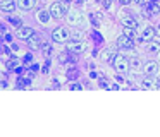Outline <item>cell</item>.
Returning a JSON list of instances; mask_svg holds the SVG:
<instances>
[{"instance_id": "cell-1", "label": "cell", "mask_w": 160, "mask_h": 137, "mask_svg": "<svg viewBox=\"0 0 160 137\" xmlns=\"http://www.w3.org/2000/svg\"><path fill=\"white\" fill-rule=\"evenodd\" d=\"M50 14H52V17H55V19H60V17L67 16V14H69V5H67V2L52 3V7H50Z\"/></svg>"}, {"instance_id": "cell-2", "label": "cell", "mask_w": 160, "mask_h": 137, "mask_svg": "<svg viewBox=\"0 0 160 137\" xmlns=\"http://www.w3.org/2000/svg\"><path fill=\"white\" fill-rule=\"evenodd\" d=\"M112 64H114V68L117 72L129 70V58L126 57V55H115L114 60H112Z\"/></svg>"}, {"instance_id": "cell-3", "label": "cell", "mask_w": 160, "mask_h": 137, "mask_svg": "<svg viewBox=\"0 0 160 137\" xmlns=\"http://www.w3.org/2000/svg\"><path fill=\"white\" fill-rule=\"evenodd\" d=\"M88 48V41L86 40H79V41H67V50L71 51V53H83V51H86Z\"/></svg>"}, {"instance_id": "cell-4", "label": "cell", "mask_w": 160, "mask_h": 137, "mask_svg": "<svg viewBox=\"0 0 160 137\" xmlns=\"http://www.w3.org/2000/svg\"><path fill=\"white\" fill-rule=\"evenodd\" d=\"M52 38L55 43H67L69 41V31H67V27H57V29H53Z\"/></svg>"}, {"instance_id": "cell-5", "label": "cell", "mask_w": 160, "mask_h": 137, "mask_svg": "<svg viewBox=\"0 0 160 137\" xmlns=\"http://www.w3.org/2000/svg\"><path fill=\"white\" fill-rule=\"evenodd\" d=\"M153 14H160V5L155 0H150L143 9V17H152Z\"/></svg>"}, {"instance_id": "cell-6", "label": "cell", "mask_w": 160, "mask_h": 137, "mask_svg": "<svg viewBox=\"0 0 160 137\" xmlns=\"http://www.w3.org/2000/svg\"><path fill=\"white\" fill-rule=\"evenodd\" d=\"M155 36H157L155 29H153V27H150V26H145V27H141V36H139V43H141V41H152Z\"/></svg>"}, {"instance_id": "cell-7", "label": "cell", "mask_w": 160, "mask_h": 137, "mask_svg": "<svg viewBox=\"0 0 160 137\" xmlns=\"http://www.w3.org/2000/svg\"><path fill=\"white\" fill-rule=\"evenodd\" d=\"M141 87L143 89H158L160 87V81L158 79H153L152 75H148V77H145L141 81Z\"/></svg>"}, {"instance_id": "cell-8", "label": "cell", "mask_w": 160, "mask_h": 137, "mask_svg": "<svg viewBox=\"0 0 160 137\" xmlns=\"http://www.w3.org/2000/svg\"><path fill=\"white\" fill-rule=\"evenodd\" d=\"M117 46L119 48H124V50H129V48L134 46V40L129 36H126V34H122V36L117 38Z\"/></svg>"}, {"instance_id": "cell-9", "label": "cell", "mask_w": 160, "mask_h": 137, "mask_svg": "<svg viewBox=\"0 0 160 137\" xmlns=\"http://www.w3.org/2000/svg\"><path fill=\"white\" fill-rule=\"evenodd\" d=\"M26 43H28V46H29V50H38V48H42V38L38 36V34H31V36L26 40Z\"/></svg>"}, {"instance_id": "cell-10", "label": "cell", "mask_w": 160, "mask_h": 137, "mask_svg": "<svg viewBox=\"0 0 160 137\" xmlns=\"http://www.w3.org/2000/svg\"><path fill=\"white\" fill-rule=\"evenodd\" d=\"M67 21H69V24H72V26H81V24H83V16L74 10V12L67 14Z\"/></svg>"}, {"instance_id": "cell-11", "label": "cell", "mask_w": 160, "mask_h": 137, "mask_svg": "<svg viewBox=\"0 0 160 137\" xmlns=\"http://www.w3.org/2000/svg\"><path fill=\"white\" fill-rule=\"evenodd\" d=\"M31 34H35L33 27H21V26H19V29H18V33H16V36L21 38V40H28Z\"/></svg>"}, {"instance_id": "cell-12", "label": "cell", "mask_w": 160, "mask_h": 137, "mask_svg": "<svg viewBox=\"0 0 160 137\" xmlns=\"http://www.w3.org/2000/svg\"><path fill=\"white\" fill-rule=\"evenodd\" d=\"M143 62H141V58H138V57H134V58H131L129 60V68H131L132 72H139V70H143Z\"/></svg>"}, {"instance_id": "cell-13", "label": "cell", "mask_w": 160, "mask_h": 137, "mask_svg": "<svg viewBox=\"0 0 160 137\" xmlns=\"http://www.w3.org/2000/svg\"><path fill=\"white\" fill-rule=\"evenodd\" d=\"M143 70H145L146 75H155L157 72H158V64H157V62H148V64H145Z\"/></svg>"}, {"instance_id": "cell-14", "label": "cell", "mask_w": 160, "mask_h": 137, "mask_svg": "<svg viewBox=\"0 0 160 137\" xmlns=\"http://www.w3.org/2000/svg\"><path fill=\"white\" fill-rule=\"evenodd\" d=\"M2 10L4 12H9V14H12L16 10V7H18V3H14L12 0H2Z\"/></svg>"}, {"instance_id": "cell-15", "label": "cell", "mask_w": 160, "mask_h": 137, "mask_svg": "<svg viewBox=\"0 0 160 137\" xmlns=\"http://www.w3.org/2000/svg\"><path fill=\"white\" fill-rule=\"evenodd\" d=\"M36 5V0H18V7L22 10H29Z\"/></svg>"}, {"instance_id": "cell-16", "label": "cell", "mask_w": 160, "mask_h": 137, "mask_svg": "<svg viewBox=\"0 0 160 137\" xmlns=\"http://www.w3.org/2000/svg\"><path fill=\"white\" fill-rule=\"evenodd\" d=\"M146 51H148V53H152V55L158 53V51H160V43H158V41H148Z\"/></svg>"}, {"instance_id": "cell-17", "label": "cell", "mask_w": 160, "mask_h": 137, "mask_svg": "<svg viewBox=\"0 0 160 137\" xmlns=\"http://www.w3.org/2000/svg\"><path fill=\"white\" fill-rule=\"evenodd\" d=\"M122 24H124L126 27H132V29L138 27V24H136V21L132 19V17H122Z\"/></svg>"}, {"instance_id": "cell-18", "label": "cell", "mask_w": 160, "mask_h": 137, "mask_svg": "<svg viewBox=\"0 0 160 137\" xmlns=\"http://www.w3.org/2000/svg\"><path fill=\"white\" fill-rule=\"evenodd\" d=\"M84 38H86V34H84V31H81V29H78V31H74V33H72V40L74 41L84 40Z\"/></svg>"}, {"instance_id": "cell-19", "label": "cell", "mask_w": 160, "mask_h": 137, "mask_svg": "<svg viewBox=\"0 0 160 137\" xmlns=\"http://www.w3.org/2000/svg\"><path fill=\"white\" fill-rule=\"evenodd\" d=\"M112 57H114V51H112V50H107L103 55H102V58H103L105 62H107V60H114Z\"/></svg>"}, {"instance_id": "cell-20", "label": "cell", "mask_w": 160, "mask_h": 137, "mask_svg": "<svg viewBox=\"0 0 160 137\" xmlns=\"http://www.w3.org/2000/svg\"><path fill=\"white\" fill-rule=\"evenodd\" d=\"M124 34L134 40V29H132V27H126V26H124Z\"/></svg>"}, {"instance_id": "cell-21", "label": "cell", "mask_w": 160, "mask_h": 137, "mask_svg": "<svg viewBox=\"0 0 160 137\" xmlns=\"http://www.w3.org/2000/svg\"><path fill=\"white\" fill-rule=\"evenodd\" d=\"M42 50H43V53H45V55H48L50 51H52V46H50L48 43H43L42 45Z\"/></svg>"}, {"instance_id": "cell-22", "label": "cell", "mask_w": 160, "mask_h": 137, "mask_svg": "<svg viewBox=\"0 0 160 137\" xmlns=\"http://www.w3.org/2000/svg\"><path fill=\"white\" fill-rule=\"evenodd\" d=\"M11 22L16 24V26H21V19H19V17H16V16H11Z\"/></svg>"}, {"instance_id": "cell-23", "label": "cell", "mask_w": 160, "mask_h": 137, "mask_svg": "<svg viewBox=\"0 0 160 137\" xmlns=\"http://www.w3.org/2000/svg\"><path fill=\"white\" fill-rule=\"evenodd\" d=\"M98 86H100L102 89H107V87H108V84H107V81H105V79H100V82H98Z\"/></svg>"}, {"instance_id": "cell-24", "label": "cell", "mask_w": 160, "mask_h": 137, "mask_svg": "<svg viewBox=\"0 0 160 137\" xmlns=\"http://www.w3.org/2000/svg\"><path fill=\"white\" fill-rule=\"evenodd\" d=\"M67 75H69L71 79H72V77H78V72H76V70H72V68H69V72H67Z\"/></svg>"}, {"instance_id": "cell-25", "label": "cell", "mask_w": 160, "mask_h": 137, "mask_svg": "<svg viewBox=\"0 0 160 137\" xmlns=\"http://www.w3.org/2000/svg\"><path fill=\"white\" fill-rule=\"evenodd\" d=\"M134 2L138 3V5H141V7H145L146 3H148V2H146V0H134Z\"/></svg>"}, {"instance_id": "cell-26", "label": "cell", "mask_w": 160, "mask_h": 137, "mask_svg": "<svg viewBox=\"0 0 160 137\" xmlns=\"http://www.w3.org/2000/svg\"><path fill=\"white\" fill-rule=\"evenodd\" d=\"M71 89H72V91L74 89H83V86L81 84H71Z\"/></svg>"}, {"instance_id": "cell-27", "label": "cell", "mask_w": 160, "mask_h": 137, "mask_svg": "<svg viewBox=\"0 0 160 137\" xmlns=\"http://www.w3.org/2000/svg\"><path fill=\"white\" fill-rule=\"evenodd\" d=\"M14 65H18V60H11V62L7 64V68H9V67H14Z\"/></svg>"}, {"instance_id": "cell-28", "label": "cell", "mask_w": 160, "mask_h": 137, "mask_svg": "<svg viewBox=\"0 0 160 137\" xmlns=\"http://www.w3.org/2000/svg\"><path fill=\"white\" fill-rule=\"evenodd\" d=\"M119 2H121V3H122V5H128V3H131V2H132V0H119Z\"/></svg>"}, {"instance_id": "cell-29", "label": "cell", "mask_w": 160, "mask_h": 137, "mask_svg": "<svg viewBox=\"0 0 160 137\" xmlns=\"http://www.w3.org/2000/svg\"><path fill=\"white\" fill-rule=\"evenodd\" d=\"M102 3H103V7H108L110 5V0H102Z\"/></svg>"}, {"instance_id": "cell-30", "label": "cell", "mask_w": 160, "mask_h": 137, "mask_svg": "<svg viewBox=\"0 0 160 137\" xmlns=\"http://www.w3.org/2000/svg\"><path fill=\"white\" fill-rule=\"evenodd\" d=\"M48 65H50V64H48V62H47V64H45V65H43V72H48Z\"/></svg>"}, {"instance_id": "cell-31", "label": "cell", "mask_w": 160, "mask_h": 137, "mask_svg": "<svg viewBox=\"0 0 160 137\" xmlns=\"http://www.w3.org/2000/svg\"><path fill=\"white\" fill-rule=\"evenodd\" d=\"M40 19H42V21H47V16H45V12H42V16H40Z\"/></svg>"}, {"instance_id": "cell-32", "label": "cell", "mask_w": 160, "mask_h": 137, "mask_svg": "<svg viewBox=\"0 0 160 137\" xmlns=\"http://www.w3.org/2000/svg\"><path fill=\"white\" fill-rule=\"evenodd\" d=\"M155 33H157V36H160V26H158V27H157V29H155Z\"/></svg>"}, {"instance_id": "cell-33", "label": "cell", "mask_w": 160, "mask_h": 137, "mask_svg": "<svg viewBox=\"0 0 160 137\" xmlns=\"http://www.w3.org/2000/svg\"><path fill=\"white\" fill-rule=\"evenodd\" d=\"M60 2H67V0H60Z\"/></svg>"}]
</instances>
